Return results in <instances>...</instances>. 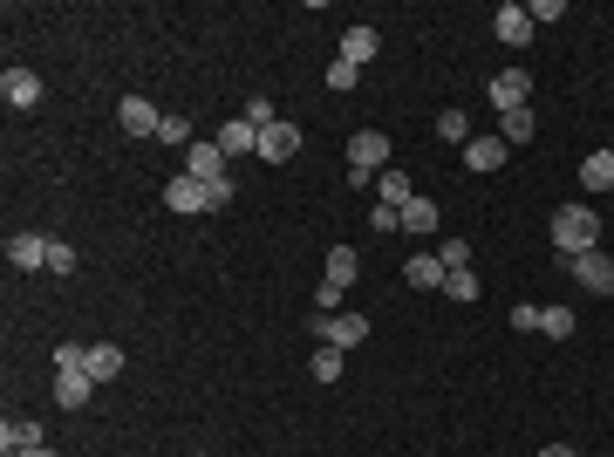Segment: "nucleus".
Listing matches in <instances>:
<instances>
[{"label": "nucleus", "instance_id": "9b49d317", "mask_svg": "<svg viewBox=\"0 0 614 457\" xmlns=\"http://www.w3.org/2000/svg\"><path fill=\"white\" fill-rule=\"evenodd\" d=\"M485 89H492V103H499V116H505V110H526V96H533V82L519 76V69H505V76H492Z\"/></svg>", "mask_w": 614, "mask_h": 457}, {"label": "nucleus", "instance_id": "7ed1b4c3", "mask_svg": "<svg viewBox=\"0 0 614 457\" xmlns=\"http://www.w3.org/2000/svg\"><path fill=\"white\" fill-rule=\"evenodd\" d=\"M348 171H369V178L389 171V137L383 130H355V137H348Z\"/></svg>", "mask_w": 614, "mask_h": 457}, {"label": "nucleus", "instance_id": "412c9836", "mask_svg": "<svg viewBox=\"0 0 614 457\" xmlns=\"http://www.w3.org/2000/svg\"><path fill=\"white\" fill-rule=\"evenodd\" d=\"M580 185H587V191H614V151L587 157V164H580Z\"/></svg>", "mask_w": 614, "mask_h": 457}, {"label": "nucleus", "instance_id": "bb28decb", "mask_svg": "<svg viewBox=\"0 0 614 457\" xmlns=\"http://www.w3.org/2000/svg\"><path fill=\"white\" fill-rule=\"evenodd\" d=\"M437 137H444V144H471V123H464V110H444V116H437Z\"/></svg>", "mask_w": 614, "mask_h": 457}, {"label": "nucleus", "instance_id": "b1692460", "mask_svg": "<svg viewBox=\"0 0 614 457\" xmlns=\"http://www.w3.org/2000/svg\"><path fill=\"white\" fill-rule=\"evenodd\" d=\"M533 137H539L533 110H505V144H533Z\"/></svg>", "mask_w": 614, "mask_h": 457}, {"label": "nucleus", "instance_id": "a878e982", "mask_svg": "<svg viewBox=\"0 0 614 457\" xmlns=\"http://www.w3.org/2000/svg\"><path fill=\"white\" fill-rule=\"evenodd\" d=\"M444 294H451V301H478L485 287H478V273L464 267V273H444Z\"/></svg>", "mask_w": 614, "mask_h": 457}, {"label": "nucleus", "instance_id": "4c0bfd02", "mask_svg": "<svg viewBox=\"0 0 614 457\" xmlns=\"http://www.w3.org/2000/svg\"><path fill=\"white\" fill-rule=\"evenodd\" d=\"M192 457H205V451H192Z\"/></svg>", "mask_w": 614, "mask_h": 457}, {"label": "nucleus", "instance_id": "393cba45", "mask_svg": "<svg viewBox=\"0 0 614 457\" xmlns=\"http://www.w3.org/2000/svg\"><path fill=\"white\" fill-rule=\"evenodd\" d=\"M539 328H546L553 342H567V335H574V307H539Z\"/></svg>", "mask_w": 614, "mask_h": 457}, {"label": "nucleus", "instance_id": "423d86ee", "mask_svg": "<svg viewBox=\"0 0 614 457\" xmlns=\"http://www.w3.org/2000/svg\"><path fill=\"white\" fill-rule=\"evenodd\" d=\"M89 396H96V376H89V369H55V403H62V410H82V403H89Z\"/></svg>", "mask_w": 614, "mask_h": 457}, {"label": "nucleus", "instance_id": "20e7f679", "mask_svg": "<svg viewBox=\"0 0 614 457\" xmlns=\"http://www.w3.org/2000/svg\"><path fill=\"white\" fill-rule=\"evenodd\" d=\"M185 178H198V185H219V178H232V157L219 151V137L185 151Z\"/></svg>", "mask_w": 614, "mask_h": 457}, {"label": "nucleus", "instance_id": "f3484780", "mask_svg": "<svg viewBox=\"0 0 614 457\" xmlns=\"http://www.w3.org/2000/svg\"><path fill=\"white\" fill-rule=\"evenodd\" d=\"M464 164H471V171H499L505 164V137H471V144H464Z\"/></svg>", "mask_w": 614, "mask_h": 457}, {"label": "nucleus", "instance_id": "f8f14e48", "mask_svg": "<svg viewBox=\"0 0 614 457\" xmlns=\"http://www.w3.org/2000/svg\"><path fill=\"white\" fill-rule=\"evenodd\" d=\"M123 130H130V137H157V130H164V116L151 110V103H144V96H123Z\"/></svg>", "mask_w": 614, "mask_h": 457}, {"label": "nucleus", "instance_id": "dca6fc26", "mask_svg": "<svg viewBox=\"0 0 614 457\" xmlns=\"http://www.w3.org/2000/svg\"><path fill=\"white\" fill-rule=\"evenodd\" d=\"M219 151H226V157H246V151H260V130H253L246 116H232L226 130H219Z\"/></svg>", "mask_w": 614, "mask_h": 457}, {"label": "nucleus", "instance_id": "7c9ffc66", "mask_svg": "<svg viewBox=\"0 0 614 457\" xmlns=\"http://www.w3.org/2000/svg\"><path fill=\"white\" fill-rule=\"evenodd\" d=\"M48 273H76V246L69 239H48Z\"/></svg>", "mask_w": 614, "mask_h": 457}, {"label": "nucleus", "instance_id": "f704fd0d", "mask_svg": "<svg viewBox=\"0 0 614 457\" xmlns=\"http://www.w3.org/2000/svg\"><path fill=\"white\" fill-rule=\"evenodd\" d=\"M512 328H519V335H539V307H512Z\"/></svg>", "mask_w": 614, "mask_h": 457}, {"label": "nucleus", "instance_id": "c85d7f7f", "mask_svg": "<svg viewBox=\"0 0 614 457\" xmlns=\"http://www.w3.org/2000/svg\"><path fill=\"white\" fill-rule=\"evenodd\" d=\"M314 382H342V348H314Z\"/></svg>", "mask_w": 614, "mask_h": 457}, {"label": "nucleus", "instance_id": "473e14b6", "mask_svg": "<svg viewBox=\"0 0 614 457\" xmlns=\"http://www.w3.org/2000/svg\"><path fill=\"white\" fill-rule=\"evenodd\" d=\"M246 123H253V130H267V123H280V110H273L267 96H253V103H246Z\"/></svg>", "mask_w": 614, "mask_h": 457}, {"label": "nucleus", "instance_id": "72a5a7b5", "mask_svg": "<svg viewBox=\"0 0 614 457\" xmlns=\"http://www.w3.org/2000/svg\"><path fill=\"white\" fill-rule=\"evenodd\" d=\"M232 205V178H219V185H205V212H226Z\"/></svg>", "mask_w": 614, "mask_h": 457}, {"label": "nucleus", "instance_id": "0eeeda50", "mask_svg": "<svg viewBox=\"0 0 614 457\" xmlns=\"http://www.w3.org/2000/svg\"><path fill=\"white\" fill-rule=\"evenodd\" d=\"M492 35H499L505 48H526V41H533V14H526V7H512V0H505L499 14H492Z\"/></svg>", "mask_w": 614, "mask_h": 457}, {"label": "nucleus", "instance_id": "6e6552de", "mask_svg": "<svg viewBox=\"0 0 614 457\" xmlns=\"http://www.w3.org/2000/svg\"><path fill=\"white\" fill-rule=\"evenodd\" d=\"M294 151H301V130H294L287 116L260 130V157H267V164H287V157H294Z\"/></svg>", "mask_w": 614, "mask_h": 457}, {"label": "nucleus", "instance_id": "c756f323", "mask_svg": "<svg viewBox=\"0 0 614 457\" xmlns=\"http://www.w3.org/2000/svg\"><path fill=\"white\" fill-rule=\"evenodd\" d=\"M157 137H164V144H178V151H192L198 137H192V123H185V116H164V130H157Z\"/></svg>", "mask_w": 614, "mask_h": 457}, {"label": "nucleus", "instance_id": "39448f33", "mask_svg": "<svg viewBox=\"0 0 614 457\" xmlns=\"http://www.w3.org/2000/svg\"><path fill=\"white\" fill-rule=\"evenodd\" d=\"M567 267H574V280L587 287V294H614V260L601 253V246H594V253H580V260H567Z\"/></svg>", "mask_w": 614, "mask_h": 457}, {"label": "nucleus", "instance_id": "1a4fd4ad", "mask_svg": "<svg viewBox=\"0 0 614 457\" xmlns=\"http://www.w3.org/2000/svg\"><path fill=\"white\" fill-rule=\"evenodd\" d=\"M0 96H7V110H35V103H41V76L7 69V76H0Z\"/></svg>", "mask_w": 614, "mask_h": 457}, {"label": "nucleus", "instance_id": "c9c22d12", "mask_svg": "<svg viewBox=\"0 0 614 457\" xmlns=\"http://www.w3.org/2000/svg\"><path fill=\"white\" fill-rule=\"evenodd\" d=\"M539 457H580V451H567V444H546V451H539Z\"/></svg>", "mask_w": 614, "mask_h": 457}, {"label": "nucleus", "instance_id": "4be33fe9", "mask_svg": "<svg viewBox=\"0 0 614 457\" xmlns=\"http://www.w3.org/2000/svg\"><path fill=\"white\" fill-rule=\"evenodd\" d=\"M403 280H410V287H444V260H437V253H417V260L403 267Z\"/></svg>", "mask_w": 614, "mask_h": 457}, {"label": "nucleus", "instance_id": "5701e85b", "mask_svg": "<svg viewBox=\"0 0 614 457\" xmlns=\"http://www.w3.org/2000/svg\"><path fill=\"white\" fill-rule=\"evenodd\" d=\"M355 273H362L355 246H335V253H328V287H342V294H348V280H355Z\"/></svg>", "mask_w": 614, "mask_h": 457}, {"label": "nucleus", "instance_id": "2f4dec72", "mask_svg": "<svg viewBox=\"0 0 614 457\" xmlns=\"http://www.w3.org/2000/svg\"><path fill=\"white\" fill-rule=\"evenodd\" d=\"M437 260H444V273H464V267H471V246H464V239H444Z\"/></svg>", "mask_w": 614, "mask_h": 457}, {"label": "nucleus", "instance_id": "e433bc0d", "mask_svg": "<svg viewBox=\"0 0 614 457\" xmlns=\"http://www.w3.org/2000/svg\"><path fill=\"white\" fill-rule=\"evenodd\" d=\"M21 457H55V451H48V444H41V451H21Z\"/></svg>", "mask_w": 614, "mask_h": 457}, {"label": "nucleus", "instance_id": "6ab92c4d", "mask_svg": "<svg viewBox=\"0 0 614 457\" xmlns=\"http://www.w3.org/2000/svg\"><path fill=\"white\" fill-rule=\"evenodd\" d=\"M164 205H171V212H205V185H198V178H171V185H164Z\"/></svg>", "mask_w": 614, "mask_h": 457}, {"label": "nucleus", "instance_id": "aec40b11", "mask_svg": "<svg viewBox=\"0 0 614 457\" xmlns=\"http://www.w3.org/2000/svg\"><path fill=\"white\" fill-rule=\"evenodd\" d=\"M396 232H437V205H430V198H410V205H403V212H396Z\"/></svg>", "mask_w": 614, "mask_h": 457}, {"label": "nucleus", "instance_id": "9d476101", "mask_svg": "<svg viewBox=\"0 0 614 457\" xmlns=\"http://www.w3.org/2000/svg\"><path fill=\"white\" fill-rule=\"evenodd\" d=\"M0 451H7V457L41 451V423L35 417H7V423H0Z\"/></svg>", "mask_w": 614, "mask_h": 457}, {"label": "nucleus", "instance_id": "2eb2a0df", "mask_svg": "<svg viewBox=\"0 0 614 457\" xmlns=\"http://www.w3.org/2000/svg\"><path fill=\"white\" fill-rule=\"evenodd\" d=\"M82 369H89L96 382H116V376H123V348H110V342L82 348Z\"/></svg>", "mask_w": 614, "mask_h": 457}, {"label": "nucleus", "instance_id": "f257e3e1", "mask_svg": "<svg viewBox=\"0 0 614 457\" xmlns=\"http://www.w3.org/2000/svg\"><path fill=\"white\" fill-rule=\"evenodd\" d=\"M594 239H601V219H594V205H560L553 212V246L580 260V253H594Z\"/></svg>", "mask_w": 614, "mask_h": 457}, {"label": "nucleus", "instance_id": "4468645a", "mask_svg": "<svg viewBox=\"0 0 614 457\" xmlns=\"http://www.w3.org/2000/svg\"><path fill=\"white\" fill-rule=\"evenodd\" d=\"M376 48H383V35H376L369 21H355V28H348V35H342V62H355V69H362V62H369Z\"/></svg>", "mask_w": 614, "mask_h": 457}, {"label": "nucleus", "instance_id": "a211bd4d", "mask_svg": "<svg viewBox=\"0 0 614 457\" xmlns=\"http://www.w3.org/2000/svg\"><path fill=\"white\" fill-rule=\"evenodd\" d=\"M376 198H383L389 212H403V205H410V198H417V191H410V178H403V171H396V164H389V171H376Z\"/></svg>", "mask_w": 614, "mask_h": 457}, {"label": "nucleus", "instance_id": "cd10ccee", "mask_svg": "<svg viewBox=\"0 0 614 457\" xmlns=\"http://www.w3.org/2000/svg\"><path fill=\"white\" fill-rule=\"evenodd\" d=\"M328 89H335V96H348V89H355V82H362V69H355V62H342V55H335V69H328Z\"/></svg>", "mask_w": 614, "mask_h": 457}, {"label": "nucleus", "instance_id": "ddd939ff", "mask_svg": "<svg viewBox=\"0 0 614 457\" xmlns=\"http://www.w3.org/2000/svg\"><path fill=\"white\" fill-rule=\"evenodd\" d=\"M7 260H14L21 273H28V267H48V239H41V232H14V239H7Z\"/></svg>", "mask_w": 614, "mask_h": 457}, {"label": "nucleus", "instance_id": "f03ea898", "mask_svg": "<svg viewBox=\"0 0 614 457\" xmlns=\"http://www.w3.org/2000/svg\"><path fill=\"white\" fill-rule=\"evenodd\" d=\"M307 335L328 342V348H355V342H369V321H362V314H314Z\"/></svg>", "mask_w": 614, "mask_h": 457}]
</instances>
